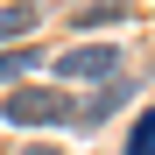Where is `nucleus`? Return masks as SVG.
Returning a JSON list of instances; mask_svg holds the SVG:
<instances>
[{
  "instance_id": "obj_1",
  "label": "nucleus",
  "mask_w": 155,
  "mask_h": 155,
  "mask_svg": "<svg viewBox=\"0 0 155 155\" xmlns=\"http://www.w3.org/2000/svg\"><path fill=\"white\" fill-rule=\"evenodd\" d=\"M0 120H14V127H64V120H78V106L64 92H49V85H14Z\"/></svg>"
},
{
  "instance_id": "obj_2",
  "label": "nucleus",
  "mask_w": 155,
  "mask_h": 155,
  "mask_svg": "<svg viewBox=\"0 0 155 155\" xmlns=\"http://www.w3.org/2000/svg\"><path fill=\"white\" fill-rule=\"evenodd\" d=\"M113 71H120V49H106V42H78L57 64V78H92V85H113Z\"/></svg>"
},
{
  "instance_id": "obj_3",
  "label": "nucleus",
  "mask_w": 155,
  "mask_h": 155,
  "mask_svg": "<svg viewBox=\"0 0 155 155\" xmlns=\"http://www.w3.org/2000/svg\"><path fill=\"white\" fill-rule=\"evenodd\" d=\"M120 99H127V85H120V78H113V85H106V92H99V99H92V106H85V113H78V127H99V120H106V113L120 106Z\"/></svg>"
},
{
  "instance_id": "obj_4",
  "label": "nucleus",
  "mask_w": 155,
  "mask_h": 155,
  "mask_svg": "<svg viewBox=\"0 0 155 155\" xmlns=\"http://www.w3.org/2000/svg\"><path fill=\"white\" fill-rule=\"evenodd\" d=\"M127 7H113V0H99V7H78V28H113Z\"/></svg>"
},
{
  "instance_id": "obj_5",
  "label": "nucleus",
  "mask_w": 155,
  "mask_h": 155,
  "mask_svg": "<svg viewBox=\"0 0 155 155\" xmlns=\"http://www.w3.org/2000/svg\"><path fill=\"white\" fill-rule=\"evenodd\" d=\"M127 155H155V113L134 120V134H127Z\"/></svg>"
},
{
  "instance_id": "obj_6",
  "label": "nucleus",
  "mask_w": 155,
  "mask_h": 155,
  "mask_svg": "<svg viewBox=\"0 0 155 155\" xmlns=\"http://www.w3.org/2000/svg\"><path fill=\"white\" fill-rule=\"evenodd\" d=\"M35 28V7H0V35H28Z\"/></svg>"
},
{
  "instance_id": "obj_7",
  "label": "nucleus",
  "mask_w": 155,
  "mask_h": 155,
  "mask_svg": "<svg viewBox=\"0 0 155 155\" xmlns=\"http://www.w3.org/2000/svg\"><path fill=\"white\" fill-rule=\"evenodd\" d=\"M28 64H35V49H7V57H0V85H7V78H21Z\"/></svg>"
},
{
  "instance_id": "obj_8",
  "label": "nucleus",
  "mask_w": 155,
  "mask_h": 155,
  "mask_svg": "<svg viewBox=\"0 0 155 155\" xmlns=\"http://www.w3.org/2000/svg\"><path fill=\"white\" fill-rule=\"evenodd\" d=\"M21 155H57V148H21Z\"/></svg>"
}]
</instances>
